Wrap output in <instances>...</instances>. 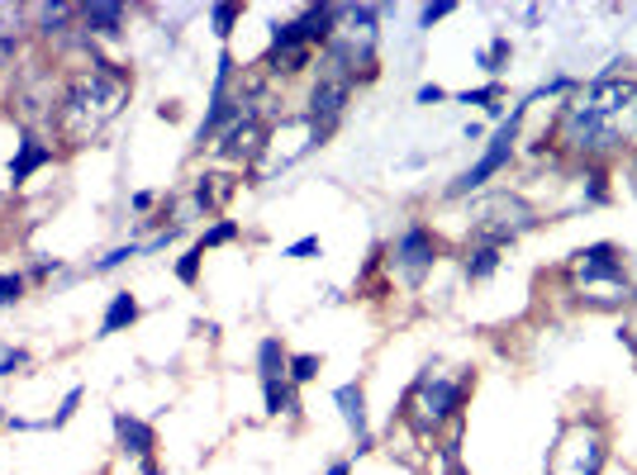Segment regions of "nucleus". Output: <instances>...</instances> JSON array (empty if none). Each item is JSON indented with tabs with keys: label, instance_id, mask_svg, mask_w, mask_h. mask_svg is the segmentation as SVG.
Wrapping results in <instances>:
<instances>
[{
	"label": "nucleus",
	"instance_id": "obj_29",
	"mask_svg": "<svg viewBox=\"0 0 637 475\" xmlns=\"http://www.w3.org/2000/svg\"><path fill=\"white\" fill-rule=\"evenodd\" d=\"M500 95H504V91H500L495 81H490V86H481V91H467V95H457V100H461V105H485L490 114H500V105H495Z\"/></svg>",
	"mask_w": 637,
	"mask_h": 475
},
{
	"label": "nucleus",
	"instance_id": "obj_39",
	"mask_svg": "<svg viewBox=\"0 0 637 475\" xmlns=\"http://www.w3.org/2000/svg\"><path fill=\"white\" fill-rule=\"evenodd\" d=\"M324 475H353V466H347V462H333Z\"/></svg>",
	"mask_w": 637,
	"mask_h": 475
},
{
	"label": "nucleus",
	"instance_id": "obj_4",
	"mask_svg": "<svg viewBox=\"0 0 637 475\" xmlns=\"http://www.w3.org/2000/svg\"><path fill=\"white\" fill-rule=\"evenodd\" d=\"M567 276L575 285V295L590 299L600 309H614V305H628L633 299V285L624 276V252L614 242H590L567 262Z\"/></svg>",
	"mask_w": 637,
	"mask_h": 475
},
{
	"label": "nucleus",
	"instance_id": "obj_7",
	"mask_svg": "<svg viewBox=\"0 0 637 475\" xmlns=\"http://www.w3.org/2000/svg\"><path fill=\"white\" fill-rule=\"evenodd\" d=\"M528 228H538V210H533L524 195H514V191H495V195H485L481 205L471 210V242L504 248V242L524 238Z\"/></svg>",
	"mask_w": 637,
	"mask_h": 475
},
{
	"label": "nucleus",
	"instance_id": "obj_30",
	"mask_svg": "<svg viewBox=\"0 0 637 475\" xmlns=\"http://www.w3.org/2000/svg\"><path fill=\"white\" fill-rule=\"evenodd\" d=\"M200 262H205V252H200V248L181 252V262H177V281H181V285H195V281H200Z\"/></svg>",
	"mask_w": 637,
	"mask_h": 475
},
{
	"label": "nucleus",
	"instance_id": "obj_28",
	"mask_svg": "<svg viewBox=\"0 0 637 475\" xmlns=\"http://www.w3.org/2000/svg\"><path fill=\"white\" fill-rule=\"evenodd\" d=\"M24 276H20V271H0V309H10V305H20V299H24Z\"/></svg>",
	"mask_w": 637,
	"mask_h": 475
},
{
	"label": "nucleus",
	"instance_id": "obj_40",
	"mask_svg": "<svg viewBox=\"0 0 637 475\" xmlns=\"http://www.w3.org/2000/svg\"><path fill=\"white\" fill-rule=\"evenodd\" d=\"M0 428H5V409H0Z\"/></svg>",
	"mask_w": 637,
	"mask_h": 475
},
{
	"label": "nucleus",
	"instance_id": "obj_14",
	"mask_svg": "<svg viewBox=\"0 0 637 475\" xmlns=\"http://www.w3.org/2000/svg\"><path fill=\"white\" fill-rule=\"evenodd\" d=\"M53 162V143L48 138H38V134H24L20 128V148H14V157H10V185L20 191V185L34 177V171H43Z\"/></svg>",
	"mask_w": 637,
	"mask_h": 475
},
{
	"label": "nucleus",
	"instance_id": "obj_26",
	"mask_svg": "<svg viewBox=\"0 0 637 475\" xmlns=\"http://www.w3.org/2000/svg\"><path fill=\"white\" fill-rule=\"evenodd\" d=\"M238 234H243V228H238L234 219H220L214 228H205V234H200V242H195V248H200V252H210V248H224V242H234Z\"/></svg>",
	"mask_w": 637,
	"mask_h": 475
},
{
	"label": "nucleus",
	"instance_id": "obj_12",
	"mask_svg": "<svg viewBox=\"0 0 637 475\" xmlns=\"http://www.w3.org/2000/svg\"><path fill=\"white\" fill-rule=\"evenodd\" d=\"M24 14L34 20L29 29H34L38 38H77L81 34V5H71V0H57V5L43 0V5H29Z\"/></svg>",
	"mask_w": 637,
	"mask_h": 475
},
{
	"label": "nucleus",
	"instance_id": "obj_31",
	"mask_svg": "<svg viewBox=\"0 0 637 475\" xmlns=\"http://www.w3.org/2000/svg\"><path fill=\"white\" fill-rule=\"evenodd\" d=\"M77 409H81V385H71V391L63 395V409H57L53 419H48V428H67V423H71V414H77Z\"/></svg>",
	"mask_w": 637,
	"mask_h": 475
},
{
	"label": "nucleus",
	"instance_id": "obj_32",
	"mask_svg": "<svg viewBox=\"0 0 637 475\" xmlns=\"http://www.w3.org/2000/svg\"><path fill=\"white\" fill-rule=\"evenodd\" d=\"M504 57H510V38L500 34V38H495V43H490V48L481 53V67H485V71H504Z\"/></svg>",
	"mask_w": 637,
	"mask_h": 475
},
{
	"label": "nucleus",
	"instance_id": "obj_2",
	"mask_svg": "<svg viewBox=\"0 0 637 475\" xmlns=\"http://www.w3.org/2000/svg\"><path fill=\"white\" fill-rule=\"evenodd\" d=\"M128 91H134L128 67L110 63V57H100L91 48V67L77 71L63 91V120H57V134H63L71 148L91 143L96 134H105V128L120 120V110L128 105Z\"/></svg>",
	"mask_w": 637,
	"mask_h": 475
},
{
	"label": "nucleus",
	"instance_id": "obj_35",
	"mask_svg": "<svg viewBox=\"0 0 637 475\" xmlns=\"http://www.w3.org/2000/svg\"><path fill=\"white\" fill-rule=\"evenodd\" d=\"M314 252H318V238H300V242L286 248V257H295V262H305V257H314Z\"/></svg>",
	"mask_w": 637,
	"mask_h": 475
},
{
	"label": "nucleus",
	"instance_id": "obj_36",
	"mask_svg": "<svg viewBox=\"0 0 637 475\" xmlns=\"http://www.w3.org/2000/svg\"><path fill=\"white\" fill-rule=\"evenodd\" d=\"M443 95H447L443 86H418V95H414V100H418V105H438Z\"/></svg>",
	"mask_w": 637,
	"mask_h": 475
},
{
	"label": "nucleus",
	"instance_id": "obj_18",
	"mask_svg": "<svg viewBox=\"0 0 637 475\" xmlns=\"http://www.w3.org/2000/svg\"><path fill=\"white\" fill-rule=\"evenodd\" d=\"M24 20L29 14L20 5H0V71L20 57V38H24Z\"/></svg>",
	"mask_w": 637,
	"mask_h": 475
},
{
	"label": "nucleus",
	"instance_id": "obj_11",
	"mask_svg": "<svg viewBox=\"0 0 637 475\" xmlns=\"http://www.w3.org/2000/svg\"><path fill=\"white\" fill-rule=\"evenodd\" d=\"M353 91H357L353 77H343L338 67L318 63V81H314V91H310V120L324 128V134H333L338 120L347 114V100H353Z\"/></svg>",
	"mask_w": 637,
	"mask_h": 475
},
{
	"label": "nucleus",
	"instance_id": "obj_9",
	"mask_svg": "<svg viewBox=\"0 0 637 475\" xmlns=\"http://www.w3.org/2000/svg\"><path fill=\"white\" fill-rule=\"evenodd\" d=\"M248 100H253V91H248ZM267 138H271V124L257 114V105H248L220 134V148H214V152H220L224 162H234V167H257V162H262V152H267Z\"/></svg>",
	"mask_w": 637,
	"mask_h": 475
},
{
	"label": "nucleus",
	"instance_id": "obj_38",
	"mask_svg": "<svg viewBox=\"0 0 637 475\" xmlns=\"http://www.w3.org/2000/svg\"><path fill=\"white\" fill-rule=\"evenodd\" d=\"M153 205H157V195H153V191H138V195H134V210H138V214H143V210H153Z\"/></svg>",
	"mask_w": 637,
	"mask_h": 475
},
{
	"label": "nucleus",
	"instance_id": "obj_37",
	"mask_svg": "<svg viewBox=\"0 0 637 475\" xmlns=\"http://www.w3.org/2000/svg\"><path fill=\"white\" fill-rule=\"evenodd\" d=\"M618 338H624L628 348L637 352V314H633V319H624V328H618Z\"/></svg>",
	"mask_w": 637,
	"mask_h": 475
},
{
	"label": "nucleus",
	"instance_id": "obj_10",
	"mask_svg": "<svg viewBox=\"0 0 637 475\" xmlns=\"http://www.w3.org/2000/svg\"><path fill=\"white\" fill-rule=\"evenodd\" d=\"M438 238H433V228H424V224H410L404 234L395 238V257H390V267H395V276L410 285H424V276L433 267H438Z\"/></svg>",
	"mask_w": 637,
	"mask_h": 475
},
{
	"label": "nucleus",
	"instance_id": "obj_16",
	"mask_svg": "<svg viewBox=\"0 0 637 475\" xmlns=\"http://www.w3.org/2000/svg\"><path fill=\"white\" fill-rule=\"evenodd\" d=\"M238 191V181L234 177H224V171H210V177H195L191 185V195H186V210H195V214H214L224 205L228 195Z\"/></svg>",
	"mask_w": 637,
	"mask_h": 475
},
{
	"label": "nucleus",
	"instance_id": "obj_27",
	"mask_svg": "<svg viewBox=\"0 0 637 475\" xmlns=\"http://www.w3.org/2000/svg\"><path fill=\"white\" fill-rule=\"evenodd\" d=\"M138 252H143V242H124V248H114V252H105V257H100V262H91V276H105V271L124 267V262H134Z\"/></svg>",
	"mask_w": 637,
	"mask_h": 475
},
{
	"label": "nucleus",
	"instance_id": "obj_20",
	"mask_svg": "<svg viewBox=\"0 0 637 475\" xmlns=\"http://www.w3.org/2000/svg\"><path fill=\"white\" fill-rule=\"evenodd\" d=\"M314 63V48H267V57L257 67H267L271 77H295V71H305Z\"/></svg>",
	"mask_w": 637,
	"mask_h": 475
},
{
	"label": "nucleus",
	"instance_id": "obj_15",
	"mask_svg": "<svg viewBox=\"0 0 637 475\" xmlns=\"http://www.w3.org/2000/svg\"><path fill=\"white\" fill-rule=\"evenodd\" d=\"M333 405L343 409V423L353 428V438H357V452H367L371 448V423H367V391H361L357 381H347L333 391Z\"/></svg>",
	"mask_w": 637,
	"mask_h": 475
},
{
	"label": "nucleus",
	"instance_id": "obj_25",
	"mask_svg": "<svg viewBox=\"0 0 637 475\" xmlns=\"http://www.w3.org/2000/svg\"><path fill=\"white\" fill-rule=\"evenodd\" d=\"M318 371H324V357H314V352H295V357H291V366H286V381H291V385H310V381H318Z\"/></svg>",
	"mask_w": 637,
	"mask_h": 475
},
{
	"label": "nucleus",
	"instance_id": "obj_6",
	"mask_svg": "<svg viewBox=\"0 0 637 475\" xmlns=\"http://www.w3.org/2000/svg\"><path fill=\"white\" fill-rule=\"evenodd\" d=\"M604 456H610V433H604L600 419H571L552 442V456H547V475H600Z\"/></svg>",
	"mask_w": 637,
	"mask_h": 475
},
{
	"label": "nucleus",
	"instance_id": "obj_21",
	"mask_svg": "<svg viewBox=\"0 0 637 475\" xmlns=\"http://www.w3.org/2000/svg\"><path fill=\"white\" fill-rule=\"evenodd\" d=\"M286 366H291V352L281 348V338L257 342V376H262V381H286Z\"/></svg>",
	"mask_w": 637,
	"mask_h": 475
},
{
	"label": "nucleus",
	"instance_id": "obj_24",
	"mask_svg": "<svg viewBox=\"0 0 637 475\" xmlns=\"http://www.w3.org/2000/svg\"><path fill=\"white\" fill-rule=\"evenodd\" d=\"M238 20H243L238 0H220V5H210V29H214V38H220V43H228V34H234Z\"/></svg>",
	"mask_w": 637,
	"mask_h": 475
},
{
	"label": "nucleus",
	"instance_id": "obj_22",
	"mask_svg": "<svg viewBox=\"0 0 637 475\" xmlns=\"http://www.w3.org/2000/svg\"><path fill=\"white\" fill-rule=\"evenodd\" d=\"M500 257L504 248H490V242H471L467 248V281H485L500 271Z\"/></svg>",
	"mask_w": 637,
	"mask_h": 475
},
{
	"label": "nucleus",
	"instance_id": "obj_23",
	"mask_svg": "<svg viewBox=\"0 0 637 475\" xmlns=\"http://www.w3.org/2000/svg\"><path fill=\"white\" fill-rule=\"evenodd\" d=\"M262 399H267V414H300V399H295V385L291 381H262Z\"/></svg>",
	"mask_w": 637,
	"mask_h": 475
},
{
	"label": "nucleus",
	"instance_id": "obj_19",
	"mask_svg": "<svg viewBox=\"0 0 637 475\" xmlns=\"http://www.w3.org/2000/svg\"><path fill=\"white\" fill-rule=\"evenodd\" d=\"M128 324H138V299L128 295V291H114V295H110V305H105V319H100V338L124 333Z\"/></svg>",
	"mask_w": 637,
	"mask_h": 475
},
{
	"label": "nucleus",
	"instance_id": "obj_8",
	"mask_svg": "<svg viewBox=\"0 0 637 475\" xmlns=\"http://www.w3.org/2000/svg\"><path fill=\"white\" fill-rule=\"evenodd\" d=\"M524 110H528V105H514L510 124H500V128H495V138H490V148L481 152V162L461 171V177H457L452 185H447V195H471V191H481V185H485L490 177H500V171L510 167V157H514V138H518V120H524Z\"/></svg>",
	"mask_w": 637,
	"mask_h": 475
},
{
	"label": "nucleus",
	"instance_id": "obj_13",
	"mask_svg": "<svg viewBox=\"0 0 637 475\" xmlns=\"http://www.w3.org/2000/svg\"><path fill=\"white\" fill-rule=\"evenodd\" d=\"M124 24H128V5H120V0H91V5H81V34L91 43L124 34Z\"/></svg>",
	"mask_w": 637,
	"mask_h": 475
},
{
	"label": "nucleus",
	"instance_id": "obj_34",
	"mask_svg": "<svg viewBox=\"0 0 637 475\" xmlns=\"http://www.w3.org/2000/svg\"><path fill=\"white\" fill-rule=\"evenodd\" d=\"M452 10H457L452 0H438V5H424V10H418V24H424V29H433L438 20H447V14H452Z\"/></svg>",
	"mask_w": 637,
	"mask_h": 475
},
{
	"label": "nucleus",
	"instance_id": "obj_5",
	"mask_svg": "<svg viewBox=\"0 0 637 475\" xmlns=\"http://www.w3.org/2000/svg\"><path fill=\"white\" fill-rule=\"evenodd\" d=\"M63 91L67 86H57V71L43 67V63H29L20 67V81H14V95H10V110L20 114V128L24 134H48L63 120Z\"/></svg>",
	"mask_w": 637,
	"mask_h": 475
},
{
	"label": "nucleus",
	"instance_id": "obj_3",
	"mask_svg": "<svg viewBox=\"0 0 637 475\" xmlns=\"http://www.w3.org/2000/svg\"><path fill=\"white\" fill-rule=\"evenodd\" d=\"M471 395V376H443V371H418V381L404 391V405H400V419L414 428L418 442L438 438L443 423H457L461 419V405Z\"/></svg>",
	"mask_w": 637,
	"mask_h": 475
},
{
	"label": "nucleus",
	"instance_id": "obj_33",
	"mask_svg": "<svg viewBox=\"0 0 637 475\" xmlns=\"http://www.w3.org/2000/svg\"><path fill=\"white\" fill-rule=\"evenodd\" d=\"M29 366V352L24 348H10V342H0V376H10V371Z\"/></svg>",
	"mask_w": 637,
	"mask_h": 475
},
{
	"label": "nucleus",
	"instance_id": "obj_1",
	"mask_svg": "<svg viewBox=\"0 0 637 475\" xmlns=\"http://www.w3.org/2000/svg\"><path fill=\"white\" fill-rule=\"evenodd\" d=\"M552 143L561 152L595 162L637 143V77H595L557 110Z\"/></svg>",
	"mask_w": 637,
	"mask_h": 475
},
{
	"label": "nucleus",
	"instance_id": "obj_17",
	"mask_svg": "<svg viewBox=\"0 0 637 475\" xmlns=\"http://www.w3.org/2000/svg\"><path fill=\"white\" fill-rule=\"evenodd\" d=\"M114 438H120V448L128 456H138V462H153V448H157V433L134 414H114Z\"/></svg>",
	"mask_w": 637,
	"mask_h": 475
}]
</instances>
